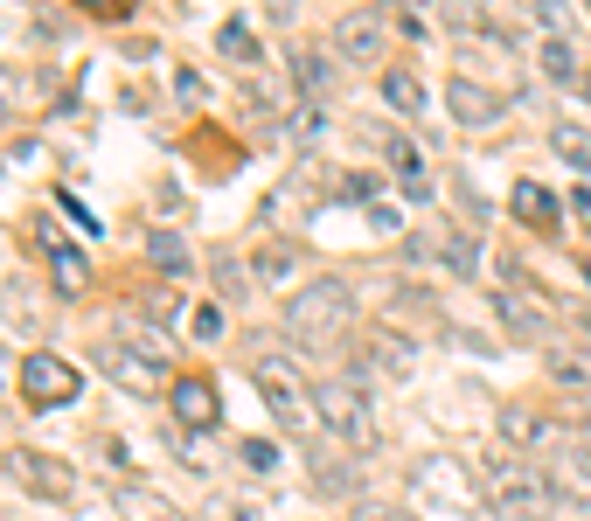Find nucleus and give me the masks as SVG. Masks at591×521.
I'll list each match as a JSON object with an SVG mask.
<instances>
[{"label": "nucleus", "instance_id": "nucleus-1", "mask_svg": "<svg viewBox=\"0 0 591 521\" xmlns=\"http://www.w3.org/2000/svg\"><path fill=\"white\" fill-rule=\"evenodd\" d=\"M480 501L494 508L501 521H550L564 508V494L550 487V473L543 466H529L515 445H501V452H487V473H480Z\"/></svg>", "mask_w": 591, "mask_h": 521}, {"label": "nucleus", "instance_id": "nucleus-2", "mask_svg": "<svg viewBox=\"0 0 591 521\" xmlns=\"http://www.w3.org/2000/svg\"><path fill=\"white\" fill-rule=\"evenodd\" d=\"M348 327H355V299H348L341 278H313V285H299L293 299H286V334H293L306 355L334 348Z\"/></svg>", "mask_w": 591, "mask_h": 521}, {"label": "nucleus", "instance_id": "nucleus-3", "mask_svg": "<svg viewBox=\"0 0 591 521\" xmlns=\"http://www.w3.org/2000/svg\"><path fill=\"white\" fill-rule=\"evenodd\" d=\"M313 410H320V431H334L348 452H369V445H376V417H369L362 369H348V376H327V383H320V396H313Z\"/></svg>", "mask_w": 591, "mask_h": 521}, {"label": "nucleus", "instance_id": "nucleus-4", "mask_svg": "<svg viewBox=\"0 0 591 521\" xmlns=\"http://www.w3.org/2000/svg\"><path fill=\"white\" fill-rule=\"evenodd\" d=\"M251 383H258L272 424H279L286 438H306V431H313V396L299 390V376L279 362V355H258V362H251Z\"/></svg>", "mask_w": 591, "mask_h": 521}, {"label": "nucleus", "instance_id": "nucleus-5", "mask_svg": "<svg viewBox=\"0 0 591 521\" xmlns=\"http://www.w3.org/2000/svg\"><path fill=\"white\" fill-rule=\"evenodd\" d=\"M7 480L21 487V494H35V501H77V473L56 459V452H35V445H14L7 459Z\"/></svg>", "mask_w": 591, "mask_h": 521}, {"label": "nucleus", "instance_id": "nucleus-6", "mask_svg": "<svg viewBox=\"0 0 591 521\" xmlns=\"http://www.w3.org/2000/svg\"><path fill=\"white\" fill-rule=\"evenodd\" d=\"M98 369H105L119 390H133V396H167V383H174V376H167V362H160V355H147V348H133L126 334L98 348Z\"/></svg>", "mask_w": 591, "mask_h": 521}, {"label": "nucleus", "instance_id": "nucleus-7", "mask_svg": "<svg viewBox=\"0 0 591 521\" xmlns=\"http://www.w3.org/2000/svg\"><path fill=\"white\" fill-rule=\"evenodd\" d=\"M77 390H84V376H77L63 355L35 348V355L21 362V396H28L35 410H63V403H77Z\"/></svg>", "mask_w": 591, "mask_h": 521}, {"label": "nucleus", "instance_id": "nucleus-8", "mask_svg": "<svg viewBox=\"0 0 591 521\" xmlns=\"http://www.w3.org/2000/svg\"><path fill=\"white\" fill-rule=\"evenodd\" d=\"M487 306H494V320H501L515 341H543V327H550V292H522V285H508V292H494Z\"/></svg>", "mask_w": 591, "mask_h": 521}, {"label": "nucleus", "instance_id": "nucleus-9", "mask_svg": "<svg viewBox=\"0 0 591 521\" xmlns=\"http://www.w3.org/2000/svg\"><path fill=\"white\" fill-rule=\"evenodd\" d=\"M167 410H174V424H188V431H216V417H223L209 376H174V383H167Z\"/></svg>", "mask_w": 591, "mask_h": 521}, {"label": "nucleus", "instance_id": "nucleus-10", "mask_svg": "<svg viewBox=\"0 0 591 521\" xmlns=\"http://www.w3.org/2000/svg\"><path fill=\"white\" fill-rule=\"evenodd\" d=\"M334 56H341V63H376V56H383V14H376V7L341 14V21H334Z\"/></svg>", "mask_w": 591, "mask_h": 521}, {"label": "nucleus", "instance_id": "nucleus-11", "mask_svg": "<svg viewBox=\"0 0 591 521\" xmlns=\"http://www.w3.org/2000/svg\"><path fill=\"white\" fill-rule=\"evenodd\" d=\"M445 112H452L466 132H487L494 119H501V98H494V91H480V77H466V70H459V77H445Z\"/></svg>", "mask_w": 591, "mask_h": 521}, {"label": "nucleus", "instance_id": "nucleus-12", "mask_svg": "<svg viewBox=\"0 0 591 521\" xmlns=\"http://www.w3.org/2000/svg\"><path fill=\"white\" fill-rule=\"evenodd\" d=\"M369 362H383V376H411V369H418V341L397 334V327H376V334L362 341V369H369Z\"/></svg>", "mask_w": 591, "mask_h": 521}, {"label": "nucleus", "instance_id": "nucleus-13", "mask_svg": "<svg viewBox=\"0 0 591 521\" xmlns=\"http://www.w3.org/2000/svg\"><path fill=\"white\" fill-rule=\"evenodd\" d=\"M42 251H49V271H56V299H84V292H91V264H84L77 244L42 237Z\"/></svg>", "mask_w": 591, "mask_h": 521}, {"label": "nucleus", "instance_id": "nucleus-14", "mask_svg": "<svg viewBox=\"0 0 591 521\" xmlns=\"http://www.w3.org/2000/svg\"><path fill=\"white\" fill-rule=\"evenodd\" d=\"M501 438H508L515 452H543V445L557 438V424H550L543 410H529V403H508V410H501Z\"/></svg>", "mask_w": 591, "mask_h": 521}, {"label": "nucleus", "instance_id": "nucleus-15", "mask_svg": "<svg viewBox=\"0 0 591 521\" xmlns=\"http://www.w3.org/2000/svg\"><path fill=\"white\" fill-rule=\"evenodd\" d=\"M313 494H327V501H355V494H362V473H355L348 459H334V452L313 445Z\"/></svg>", "mask_w": 591, "mask_h": 521}, {"label": "nucleus", "instance_id": "nucleus-16", "mask_svg": "<svg viewBox=\"0 0 591 521\" xmlns=\"http://www.w3.org/2000/svg\"><path fill=\"white\" fill-rule=\"evenodd\" d=\"M293 84H299V98L313 105V98L334 84V56H327V49H313V42H293Z\"/></svg>", "mask_w": 591, "mask_h": 521}, {"label": "nucleus", "instance_id": "nucleus-17", "mask_svg": "<svg viewBox=\"0 0 591 521\" xmlns=\"http://www.w3.org/2000/svg\"><path fill=\"white\" fill-rule=\"evenodd\" d=\"M508 209H515V223H522V230H550V223H557V195H550L543 181H515Z\"/></svg>", "mask_w": 591, "mask_h": 521}, {"label": "nucleus", "instance_id": "nucleus-18", "mask_svg": "<svg viewBox=\"0 0 591 521\" xmlns=\"http://www.w3.org/2000/svg\"><path fill=\"white\" fill-rule=\"evenodd\" d=\"M543 376H550L557 390L585 396L591 390V355H585V348H543Z\"/></svg>", "mask_w": 591, "mask_h": 521}, {"label": "nucleus", "instance_id": "nucleus-19", "mask_svg": "<svg viewBox=\"0 0 591 521\" xmlns=\"http://www.w3.org/2000/svg\"><path fill=\"white\" fill-rule=\"evenodd\" d=\"M112 501H119V515H133V521H181V508H174L167 494H153V487H133V480H126Z\"/></svg>", "mask_w": 591, "mask_h": 521}, {"label": "nucleus", "instance_id": "nucleus-20", "mask_svg": "<svg viewBox=\"0 0 591 521\" xmlns=\"http://www.w3.org/2000/svg\"><path fill=\"white\" fill-rule=\"evenodd\" d=\"M536 70H543L550 84H578V42H571V35H543Z\"/></svg>", "mask_w": 591, "mask_h": 521}, {"label": "nucleus", "instance_id": "nucleus-21", "mask_svg": "<svg viewBox=\"0 0 591 521\" xmlns=\"http://www.w3.org/2000/svg\"><path fill=\"white\" fill-rule=\"evenodd\" d=\"M293 271H299L293 244H258V251H251V278H258V285H286Z\"/></svg>", "mask_w": 591, "mask_h": 521}, {"label": "nucleus", "instance_id": "nucleus-22", "mask_svg": "<svg viewBox=\"0 0 591 521\" xmlns=\"http://www.w3.org/2000/svg\"><path fill=\"white\" fill-rule=\"evenodd\" d=\"M439 264H445V271H459V278H473V271H480L473 237H466V230H439Z\"/></svg>", "mask_w": 591, "mask_h": 521}, {"label": "nucleus", "instance_id": "nucleus-23", "mask_svg": "<svg viewBox=\"0 0 591 521\" xmlns=\"http://www.w3.org/2000/svg\"><path fill=\"white\" fill-rule=\"evenodd\" d=\"M383 98H390L397 112H418V105H425V84H418V70H383Z\"/></svg>", "mask_w": 591, "mask_h": 521}, {"label": "nucleus", "instance_id": "nucleus-24", "mask_svg": "<svg viewBox=\"0 0 591 521\" xmlns=\"http://www.w3.org/2000/svg\"><path fill=\"white\" fill-rule=\"evenodd\" d=\"M147 258L160 264L167 278H181V271H188V244H181L174 230H153V237H147Z\"/></svg>", "mask_w": 591, "mask_h": 521}, {"label": "nucleus", "instance_id": "nucleus-25", "mask_svg": "<svg viewBox=\"0 0 591 521\" xmlns=\"http://www.w3.org/2000/svg\"><path fill=\"white\" fill-rule=\"evenodd\" d=\"M237 459H244V473H258V480L279 473V445H272V438H237Z\"/></svg>", "mask_w": 591, "mask_h": 521}, {"label": "nucleus", "instance_id": "nucleus-26", "mask_svg": "<svg viewBox=\"0 0 591 521\" xmlns=\"http://www.w3.org/2000/svg\"><path fill=\"white\" fill-rule=\"evenodd\" d=\"M480 14L508 35V28H522V21H536V0H480Z\"/></svg>", "mask_w": 591, "mask_h": 521}, {"label": "nucleus", "instance_id": "nucleus-27", "mask_svg": "<svg viewBox=\"0 0 591 521\" xmlns=\"http://www.w3.org/2000/svg\"><path fill=\"white\" fill-rule=\"evenodd\" d=\"M383 153H390V167H397L404 181H425V160H418V146H411L404 132H390V139H383Z\"/></svg>", "mask_w": 591, "mask_h": 521}, {"label": "nucleus", "instance_id": "nucleus-28", "mask_svg": "<svg viewBox=\"0 0 591 521\" xmlns=\"http://www.w3.org/2000/svg\"><path fill=\"white\" fill-rule=\"evenodd\" d=\"M376 188H383V174H341V188H334V202H355V209H376Z\"/></svg>", "mask_w": 591, "mask_h": 521}, {"label": "nucleus", "instance_id": "nucleus-29", "mask_svg": "<svg viewBox=\"0 0 591 521\" xmlns=\"http://www.w3.org/2000/svg\"><path fill=\"white\" fill-rule=\"evenodd\" d=\"M550 146H557L571 167H591V132L585 126H557V132H550Z\"/></svg>", "mask_w": 591, "mask_h": 521}, {"label": "nucleus", "instance_id": "nucleus-30", "mask_svg": "<svg viewBox=\"0 0 591 521\" xmlns=\"http://www.w3.org/2000/svg\"><path fill=\"white\" fill-rule=\"evenodd\" d=\"M216 42H223V56H237V63H258V35H251L244 21H230V28H223Z\"/></svg>", "mask_w": 591, "mask_h": 521}, {"label": "nucleus", "instance_id": "nucleus-31", "mask_svg": "<svg viewBox=\"0 0 591 521\" xmlns=\"http://www.w3.org/2000/svg\"><path fill=\"white\" fill-rule=\"evenodd\" d=\"M209 264H216V278H223V292H230V299H244V292H251V278H244V264L230 258V251H209Z\"/></svg>", "mask_w": 591, "mask_h": 521}, {"label": "nucleus", "instance_id": "nucleus-32", "mask_svg": "<svg viewBox=\"0 0 591 521\" xmlns=\"http://www.w3.org/2000/svg\"><path fill=\"white\" fill-rule=\"evenodd\" d=\"M564 466H571V480H578V487H591V431H578V438L564 445Z\"/></svg>", "mask_w": 591, "mask_h": 521}, {"label": "nucleus", "instance_id": "nucleus-33", "mask_svg": "<svg viewBox=\"0 0 591 521\" xmlns=\"http://www.w3.org/2000/svg\"><path fill=\"white\" fill-rule=\"evenodd\" d=\"M320 132H327V112H320V105H306V112L293 119V146H320Z\"/></svg>", "mask_w": 591, "mask_h": 521}, {"label": "nucleus", "instance_id": "nucleus-34", "mask_svg": "<svg viewBox=\"0 0 591 521\" xmlns=\"http://www.w3.org/2000/svg\"><path fill=\"white\" fill-rule=\"evenodd\" d=\"M355 521H425L411 508H390V501H355Z\"/></svg>", "mask_w": 591, "mask_h": 521}, {"label": "nucleus", "instance_id": "nucleus-35", "mask_svg": "<svg viewBox=\"0 0 591 521\" xmlns=\"http://www.w3.org/2000/svg\"><path fill=\"white\" fill-rule=\"evenodd\" d=\"M536 28H543V35H571V21H564V0H536Z\"/></svg>", "mask_w": 591, "mask_h": 521}, {"label": "nucleus", "instance_id": "nucleus-36", "mask_svg": "<svg viewBox=\"0 0 591 521\" xmlns=\"http://www.w3.org/2000/svg\"><path fill=\"white\" fill-rule=\"evenodd\" d=\"M147 313H153V320H174V313H181V292H174V285H153V292H147Z\"/></svg>", "mask_w": 591, "mask_h": 521}, {"label": "nucleus", "instance_id": "nucleus-37", "mask_svg": "<svg viewBox=\"0 0 591 521\" xmlns=\"http://www.w3.org/2000/svg\"><path fill=\"white\" fill-rule=\"evenodd\" d=\"M188 327H195V341H216V334H223V313H216V306H195Z\"/></svg>", "mask_w": 591, "mask_h": 521}, {"label": "nucleus", "instance_id": "nucleus-38", "mask_svg": "<svg viewBox=\"0 0 591 521\" xmlns=\"http://www.w3.org/2000/svg\"><path fill=\"white\" fill-rule=\"evenodd\" d=\"M209 515H216V521H265L251 501H209Z\"/></svg>", "mask_w": 591, "mask_h": 521}, {"label": "nucleus", "instance_id": "nucleus-39", "mask_svg": "<svg viewBox=\"0 0 591 521\" xmlns=\"http://www.w3.org/2000/svg\"><path fill=\"white\" fill-rule=\"evenodd\" d=\"M174 91H181V105H202V77H195V70H181V84H174Z\"/></svg>", "mask_w": 591, "mask_h": 521}, {"label": "nucleus", "instance_id": "nucleus-40", "mask_svg": "<svg viewBox=\"0 0 591 521\" xmlns=\"http://www.w3.org/2000/svg\"><path fill=\"white\" fill-rule=\"evenodd\" d=\"M265 14L272 21H299V0H265Z\"/></svg>", "mask_w": 591, "mask_h": 521}, {"label": "nucleus", "instance_id": "nucleus-41", "mask_svg": "<svg viewBox=\"0 0 591 521\" xmlns=\"http://www.w3.org/2000/svg\"><path fill=\"white\" fill-rule=\"evenodd\" d=\"M578 98H591V77H578Z\"/></svg>", "mask_w": 591, "mask_h": 521}, {"label": "nucleus", "instance_id": "nucleus-42", "mask_svg": "<svg viewBox=\"0 0 591 521\" xmlns=\"http://www.w3.org/2000/svg\"><path fill=\"white\" fill-rule=\"evenodd\" d=\"M397 7H425V0H397Z\"/></svg>", "mask_w": 591, "mask_h": 521}, {"label": "nucleus", "instance_id": "nucleus-43", "mask_svg": "<svg viewBox=\"0 0 591 521\" xmlns=\"http://www.w3.org/2000/svg\"><path fill=\"white\" fill-rule=\"evenodd\" d=\"M585 278H591V258H585Z\"/></svg>", "mask_w": 591, "mask_h": 521}]
</instances>
